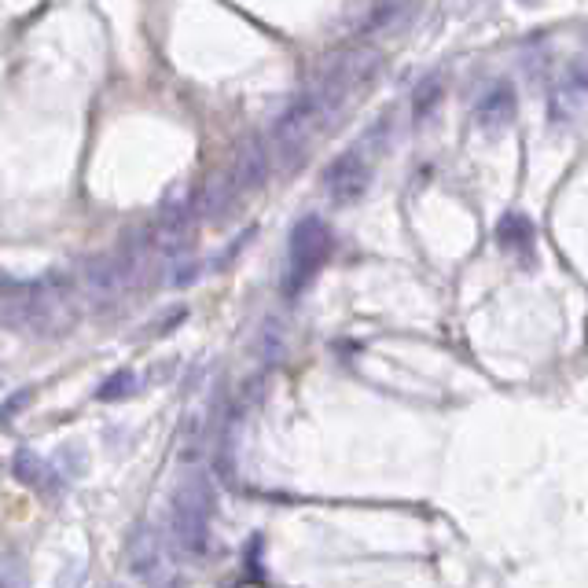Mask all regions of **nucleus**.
I'll return each instance as SVG.
<instances>
[{
  "label": "nucleus",
  "mask_w": 588,
  "mask_h": 588,
  "mask_svg": "<svg viewBox=\"0 0 588 588\" xmlns=\"http://www.w3.org/2000/svg\"><path fill=\"white\" fill-rule=\"evenodd\" d=\"M364 181H368V166H364L357 155H342V159L328 170V188L335 199H353V195H361Z\"/></svg>",
  "instance_id": "obj_3"
},
{
  "label": "nucleus",
  "mask_w": 588,
  "mask_h": 588,
  "mask_svg": "<svg viewBox=\"0 0 588 588\" xmlns=\"http://www.w3.org/2000/svg\"><path fill=\"white\" fill-rule=\"evenodd\" d=\"M331 250V236L324 221L317 217H306V221H298L291 236V261H287V280H283V291L287 294H298L306 287L313 276L320 272L324 258H328Z\"/></svg>",
  "instance_id": "obj_2"
},
{
  "label": "nucleus",
  "mask_w": 588,
  "mask_h": 588,
  "mask_svg": "<svg viewBox=\"0 0 588 588\" xmlns=\"http://www.w3.org/2000/svg\"><path fill=\"white\" fill-rule=\"evenodd\" d=\"M173 515V537L184 552L203 555L206 544H210V519H214V493H210V482L203 475L184 478L177 493H173L170 504Z\"/></svg>",
  "instance_id": "obj_1"
}]
</instances>
